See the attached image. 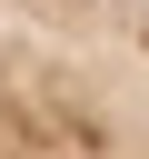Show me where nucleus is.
I'll return each mask as SVG.
<instances>
[{
	"mask_svg": "<svg viewBox=\"0 0 149 159\" xmlns=\"http://www.w3.org/2000/svg\"><path fill=\"white\" fill-rule=\"evenodd\" d=\"M0 159H149V0H0Z\"/></svg>",
	"mask_w": 149,
	"mask_h": 159,
	"instance_id": "1",
	"label": "nucleus"
}]
</instances>
